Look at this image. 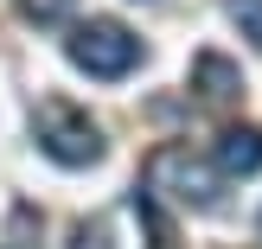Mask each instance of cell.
Wrapping results in <instances>:
<instances>
[{
    "label": "cell",
    "instance_id": "cell-1",
    "mask_svg": "<svg viewBox=\"0 0 262 249\" xmlns=\"http://www.w3.org/2000/svg\"><path fill=\"white\" fill-rule=\"evenodd\" d=\"M141 186H147L154 198H173L179 211H211V205H217V166H205L192 147L166 141V147H154V153H147V173H141Z\"/></svg>",
    "mask_w": 262,
    "mask_h": 249
},
{
    "label": "cell",
    "instance_id": "cell-2",
    "mask_svg": "<svg viewBox=\"0 0 262 249\" xmlns=\"http://www.w3.org/2000/svg\"><path fill=\"white\" fill-rule=\"evenodd\" d=\"M64 58L83 77H96V83H122L141 64V38L128 32L122 19H90V26H77V32L64 38Z\"/></svg>",
    "mask_w": 262,
    "mask_h": 249
},
{
    "label": "cell",
    "instance_id": "cell-3",
    "mask_svg": "<svg viewBox=\"0 0 262 249\" xmlns=\"http://www.w3.org/2000/svg\"><path fill=\"white\" fill-rule=\"evenodd\" d=\"M32 134H38V153L58 160V166H96V160H102V128L90 122L77 102H58V96L38 102Z\"/></svg>",
    "mask_w": 262,
    "mask_h": 249
},
{
    "label": "cell",
    "instance_id": "cell-4",
    "mask_svg": "<svg viewBox=\"0 0 262 249\" xmlns=\"http://www.w3.org/2000/svg\"><path fill=\"white\" fill-rule=\"evenodd\" d=\"M211 160H217V173L224 179H250V173H262V128H224L217 134V147H211Z\"/></svg>",
    "mask_w": 262,
    "mask_h": 249
},
{
    "label": "cell",
    "instance_id": "cell-5",
    "mask_svg": "<svg viewBox=\"0 0 262 249\" xmlns=\"http://www.w3.org/2000/svg\"><path fill=\"white\" fill-rule=\"evenodd\" d=\"M192 89H199L205 102H237L243 96V71L224 51H199V58H192Z\"/></svg>",
    "mask_w": 262,
    "mask_h": 249
},
{
    "label": "cell",
    "instance_id": "cell-6",
    "mask_svg": "<svg viewBox=\"0 0 262 249\" xmlns=\"http://www.w3.org/2000/svg\"><path fill=\"white\" fill-rule=\"evenodd\" d=\"M135 217L147 224V243H154V249H179V230H173V217L160 211V198H154L147 186H135Z\"/></svg>",
    "mask_w": 262,
    "mask_h": 249
},
{
    "label": "cell",
    "instance_id": "cell-7",
    "mask_svg": "<svg viewBox=\"0 0 262 249\" xmlns=\"http://www.w3.org/2000/svg\"><path fill=\"white\" fill-rule=\"evenodd\" d=\"M224 7H230V19L243 26V38L262 45V0H224Z\"/></svg>",
    "mask_w": 262,
    "mask_h": 249
},
{
    "label": "cell",
    "instance_id": "cell-8",
    "mask_svg": "<svg viewBox=\"0 0 262 249\" xmlns=\"http://www.w3.org/2000/svg\"><path fill=\"white\" fill-rule=\"evenodd\" d=\"M77 0H19V13L26 19H38V26H51V19H64V13H71Z\"/></svg>",
    "mask_w": 262,
    "mask_h": 249
},
{
    "label": "cell",
    "instance_id": "cell-9",
    "mask_svg": "<svg viewBox=\"0 0 262 249\" xmlns=\"http://www.w3.org/2000/svg\"><path fill=\"white\" fill-rule=\"evenodd\" d=\"M71 249H109V224H102V217L77 224V243H71Z\"/></svg>",
    "mask_w": 262,
    "mask_h": 249
},
{
    "label": "cell",
    "instance_id": "cell-10",
    "mask_svg": "<svg viewBox=\"0 0 262 249\" xmlns=\"http://www.w3.org/2000/svg\"><path fill=\"white\" fill-rule=\"evenodd\" d=\"M0 249H7V243H0Z\"/></svg>",
    "mask_w": 262,
    "mask_h": 249
}]
</instances>
